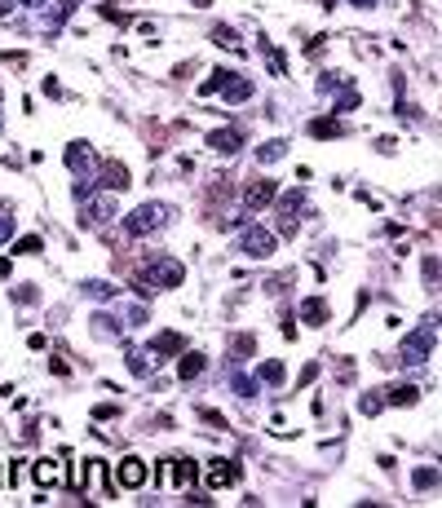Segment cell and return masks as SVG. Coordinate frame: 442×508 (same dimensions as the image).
<instances>
[{"label": "cell", "mask_w": 442, "mask_h": 508, "mask_svg": "<svg viewBox=\"0 0 442 508\" xmlns=\"http://www.w3.org/2000/svg\"><path fill=\"white\" fill-rule=\"evenodd\" d=\"M186 279V265L177 257H151L137 270V292H164V287H177Z\"/></svg>", "instance_id": "cell-1"}, {"label": "cell", "mask_w": 442, "mask_h": 508, "mask_svg": "<svg viewBox=\"0 0 442 508\" xmlns=\"http://www.w3.org/2000/svg\"><path fill=\"white\" fill-rule=\"evenodd\" d=\"M169 221H173V208H169V203H160V199H151V203H137V208L124 217V230L133 239H146V235H160Z\"/></svg>", "instance_id": "cell-2"}, {"label": "cell", "mask_w": 442, "mask_h": 508, "mask_svg": "<svg viewBox=\"0 0 442 508\" xmlns=\"http://www.w3.org/2000/svg\"><path fill=\"white\" fill-rule=\"evenodd\" d=\"M434 341H438V332H434V328L411 332L407 341H402V349H398V367H425L429 354H434Z\"/></svg>", "instance_id": "cell-3"}, {"label": "cell", "mask_w": 442, "mask_h": 508, "mask_svg": "<svg viewBox=\"0 0 442 508\" xmlns=\"http://www.w3.org/2000/svg\"><path fill=\"white\" fill-rule=\"evenodd\" d=\"M115 477H119V486H124V491H137V486H146V482H151V468H146V459L128 455V459H119Z\"/></svg>", "instance_id": "cell-4"}, {"label": "cell", "mask_w": 442, "mask_h": 508, "mask_svg": "<svg viewBox=\"0 0 442 508\" xmlns=\"http://www.w3.org/2000/svg\"><path fill=\"white\" fill-rule=\"evenodd\" d=\"M239 248H244L248 252V257H270V252H274V235H270V230H261V226H248L244 230V235H239Z\"/></svg>", "instance_id": "cell-5"}, {"label": "cell", "mask_w": 442, "mask_h": 508, "mask_svg": "<svg viewBox=\"0 0 442 508\" xmlns=\"http://www.w3.org/2000/svg\"><path fill=\"white\" fill-rule=\"evenodd\" d=\"M279 199V181H270V177H261V181H253V186L244 190V203H248V212H261L266 203H274Z\"/></svg>", "instance_id": "cell-6"}, {"label": "cell", "mask_w": 442, "mask_h": 508, "mask_svg": "<svg viewBox=\"0 0 442 508\" xmlns=\"http://www.w3.org/2000/svg\"><path fill=\"white\" fill-rule=\"evenodd\" d=\"M204 482H208L212 491L235 486V482H239V464H235V459H212V464L204 468Z\"/></svg>", "instance_id": "cell-7"}, {"label": "cell", "mask_w": 442, "mask_h": 508, "mask_svg": "<svg viewBox=\"0 0 442 508\" xmlns=\"http://www.w3.org/2000/svg\"><path fill=\"white\" fill-rule=\"evenodd\" d=\"M93 164H98V160H93L89 142H71V146H67V168H71V173H76L80 181H93V177H89Z\"/></svg>", "instance_id": "cell-8"}, {"label": "cell", "mask_w": 442, "mask_h": 508, "mask_svg": "<svg viewBox=\"0 0 442 508\" xmlns=\"http://www.w3.org/2000/svg\"><path fill=\"white\" fill-rule=\"evenodd\" d=\"M305 208V190H288V195L279 199V230L283 235H292L296 230V212Z\"/></svg>", "instance_id": "cell-9"}, {"label": "cell", "mask_w": 442, "mask_h": 508, "mask_svg": "<svg viewBox=\"0 0 442 508\" xmlns=\"http://www.w3.org/2000/svg\"><path fill=\"white\" fill-rule=\"evenodd\" d=\"M111 217H115V199H111V195L85 199V221H89V226H106Z\"/></svg>", "instance_id": "cell-10"}, {"label": "cell", "mask_w": 442, "mask_h": 508, "mask_svg": "<svg viewBox=\"0 0 442 508\" xmlns=\"http://www.w3.org/2000/svg\"><path fill=\"white\" fill-rule=\"evenodd\" d=\"M208 146L217 155H235L239 146H244V133L239 128H217V133H208Z\"/></svg>", "instance_id": "cell-11"}, {"label": "cell", "mask_w": 442, "mask_h": 508, "mask_svg": "<svg viewBox=\"0 0 442 508\" xmlns=\"http://www.w3.org/2000/svg\"><path fill=\"white\" fill-rule=\"evenodd\" d=\"M169 482H173V486L177 491H190V486H195V464H190V459L182 455V459H169Z\"/></svg>", "instance_id": "cell-12"}, {"label": "cell", "mask_w": 442, "mask_h": 508, "mask_svg": "<svg viewBox=\"0 0 442 508\" xmlns=\"http://www.w3.org/2000/svg\"><path fill=\"white\" fill-rule=\"evenodd\" d=\"M186 341H182V332H160L151 341V354H182Z\"/></svg>", "instance_id": "cell-13"}, {"label": "cell", "mask_w": 442, "mask_h": 508, "mask_svg": "<svg viewBox=\"0 0 442 508\" xmlns=\"http://www.w3.org/2000/svg\"><path fill=\"white\" fill-rule=\"evenodd\" d=\"M204 367H208L204 354H186L182 362H177V376H182V380H199V376H204Z\"/></svg>", "instance_id": "cell-14"}, {"label": "cell", "mask_w": 442, "mask_h": 508, "mask_svg": "<svg viewBox=\"0 0 442 508\" xmlns=\"http://www.w3.org/2000/svg\"><path fill=\"white\" fill-rule=\"evenodd\" d=\"M230 80H235V71L217 67V71H212V76H208L204 84H199V93H204V98H212V93H226V84H230Z\"/></svg>", "instance_id": "cell-15"}, {"label": "cell", "mask_w": 442, "mask_h": 508, "mask_svg": "<svg viewBox=\"0 0 442 508\" xmlns=\"http://www.w3.org/2000/svg\"><path fill=\"white\" fill-rule=\"evenodd\" d=\"M301 319L309 323V328H323V323H328V305H323L318 296H309L305 305H301Z\"/></svg>", "instance_id": "cell-16"}, {"label": "cell", "mask_w": 442, "mask_h": 508, "mask_svg": "<svg viewBox=\"0 0 442 508\" xmlns=\"http://www.w3.org/2000/svg\"><path fill=\"white\" fill-rule=\"evenodd\" d=\"M93 336H102V341H119V319H111V314H93Z\"/></svg>", "instance_id": "cell-17"}, {"label": "cell", "mask_w": 442, "mask_h": 508, "mask_svg": "<svg viewBox=\"0 0 442 508\" xmlns=\"http://www.w3.org/2000/svg\"><path fill=\"white\" fill-rule=\"evenodd\" d=\"M385 403H393V407H411V403H420V389H416V384H398V389L385 393Z\"/></svg>", "instance_id": "cell-18"}, {"label": "cell", "mask_w": 442, "mask_h": 508, "mask_svg": "<svg viewBox=\"0 0 442 508\" xmlns=\"http://www.w3.org/2000/svg\"><path fill=\"white\" fill-rule=\"evenodd\" d=\"M58 477H62V468H58V459H35V482H40V486H53Z\"/></svg>", "instance_id": "cell-19"}, {"label": "cell", "mask_w": 442, "mask_h": 508, "mask_svg": "<svg viewBox=\"0 0 442 508\" xmlns=\"http://www.w3.org/2000/svg\"><path fill=\"white\" fill-rule=\"evenodd\" d=\"M257 380H266V384H283V380H288V371H283V362H261V367H257Z\"/></svg>", "instance_id": "cell-20"}, {"label": "cell", "mask_w": 442, "mask_h": 508, "mask_svg": "<svg viewBox=\"0 0 442 508\" xmlns=\"http://www.w3.org/2000/svg\"><path fill=\"white\" fill-rule=\"evenodd\" d=\"M212 40H217L221 49H244V40H239V31H235V27H226V22H217V27H212Z\"/></svg>", "instance_id": "cell-21"}, {"label": "cell", "mask_w": 442, "mask_h": 508, "mask_svg": "<svg viewBox=\"0 0 442 508\" xmlns=\"http://www.w3.org/2000/svg\"><path fill=\"white\" fill-rule=\"evenodd\" d=\"M309 137H341V119H309Z\"/></svg>", "instance_id": "cell-22"}, {"label": "cell", "mask_w": 442, "mask_h": 508, "mask_svg": "<svg viewBox=\"0 0 442 508\" xmlns=\"http://www.w3.org/2000/svg\"><path fill=\"white\" fill-rule=\"evenodd\" d=\"M248 98H253V84H248V80H230V84H226V102H248Z\"/></svg>", "instance_id": "cell-23"}, {"label": "cell", "mask_w": 442, "mask_h": 508, "mask_svg": "<svg viewBox=\"0 0 442 508\" xmlns=\"http://www.w3.org/2000/svg\"><path fill=\"white\" fill-rule=\"evenodd\" d=\"M283 151H288V142H283V137H274V142H266V146L257 151V160H261V164H274Z\"/></svg>", "instance_id": "cell-24"}, {"label": "cell", "mask_w": 442, "mask_h": 508, "mask_svg": "<svg viewBox=\"0 0 442 508\" xmlns=\"http://www.w3.org/2000/svg\"><path fill=\"white\" fill-rule=\"evenodd\" d=\"M128 371H133V376H151V358L142 354V349H128Z\"/></svg>", "instance_id": "cell-25"}, {"label": "cell", "mask_w": 442, "mask_h": 508, "mask_svg": "<svg viewBox=\"0 0 442 508\" xmlns=\"http://www.w3.org/2000/svg\"><path fill=\"white\" fill-rule=\"evenodd\" d=\"M350 111H358V89H345L337 98V115H350Z\"/></svg>", "instance_id": "cell-26"}, {"label": "cell", "mask_w": 442, "mask_h": 508, "mask_svg": "<svg viewBox=\"0 0 442 508\" xmlns=\"http://www.w3.org/2000/svg\"><path fill=\"white\" fill-rule=\"evenodd\" d=\"M40 248H44V244H40V235H27V239H18V248H14V252H18V257H35Z\"/></svg>", "instance_id": "cell-27"}, {"label": "cell", "mask_w": 442, "mask_h": 508, "mask_svg": "<svg viewBox=\"0 0 442 508\" xmlns=\"http://www.w3.org/2000/svg\"><path fill=\"white\" fill-rule=\"evenodd\" d=\"M253 349H257V341H253V336H235V341H230V354H235V358L253 354Z\"/></svg>", "instance_id": "cell-28"}, {"label": "cell", "mask_w": 442, "mask_h": 508, "mask_svg": "<svg viewBox=\"0 0 442 508\" xmlns=\"http://www.w3.org/2000/svg\"><path fill=\"white\" fill-rule=\"evenodd\" d=\"M380 407H385V393H367L363 403H358V411H363V416H376Z\"/></svg>", "instance_id": "cell-29"}, {"label": "cell", "mask_w": 442, "mask_h": 508, "mask_svg": "<svg viewBox=\"0 0 442 508\" xmlns=\"http://www.w3.org/2000/svg\"><path fill=\"white\" fill-rule=\"evenodd\" d=\"M266 62H270L274 76H283V71H288V58H283L279 49H270V44H266Z\"/></svg>", "instance_id": "cell-30"}, {"label": "cell", "mask_w": 442, "mask_h": 508, "mask_svg": "<svg viewBox=\"0 0 442 508\" xmlns=\"http://www.w3.org/2000/svg\"><path fill=\"white\" fill-rule=\"evenodd\" d=\"M235 393L239 398H257V380L253 376H235Z\"/></svg>", "instance_id": "cell-31"}, {"label": "cell", "mask_w": 442, "mask_h": 508, "mask_svg": "<svg viewBox=\"0 0 442 508\" xmlns=\"http://www.w3.org/2000/svg\"><path fill=\"white\" fill-rule=\"evenodd\" d=\"M85 292H89V296H98V300H111V296H115V287H111V283H85Z\"/></svg>", "instance_id": "cell-32"}, {"label": "cell", "mask_w": 442, "mask_h": 508, "mask_svg": "<svg viewBox=\"0 0 442 508\" xmlns=\"http://www.w3.org/2000/svg\"><path fill=\"white\" fill-rule=\"evenodd\" d=\"M434 482H438V468H416V486H434Z\"/></svg>", "instance_id": "cell-33"}, {"label": "cell", "mask_w": 442, "mask_h": 508, "mask_svg": "<svg viewBox=\"0 0 442 508\" xmlns=\"http://www.w3.org/2000/svg\"><path fill=\"white\" fill-rule=\"evenodd\" d=\"M9 239H14V217L0 212V244H9Z\"/></svg>", "instance_id": "cell-34"}, {"label": "cell", "mask_w": 442, "mask_h": 508, "mask_svg": "<svg viewBox=\"0 0 442 508\" xmlns=\"http://www.w3.org/2000/svg\"><path fill=\"white\" fill-rule=\"evenodd\" d=\"M142 323H146V310L133 305V310H128V328H142Z\"/></svg>", "instance_id": "cell-35"}, {"label": "cell", "mask_w": 442, "mask_h": 508, "mask_svg": "<svg viewBox=\"0 0 442 508\" xmlns=\"http://www.w3.org/2000/svg\"><path fill=\"white\" fill-rule=\"evenodd\" d=\"M22 5H31V9H44V5H49V0H22Z\"/></svg>", "instance_id": "cell-36"}, {"label": "cell", "mask_w": 442, "mask_h": 508, "mask_svg": "<svg viewBox=\"0 0 442 508\" xmlns=\"http://www.w3.org/2000/svg\"><path fill=\"white\" fill-rule=\"evenodd\" d=\"M350 5H372V0H350Z\"/></svg>", "instance_id": "cell-37"}]
</instances>
